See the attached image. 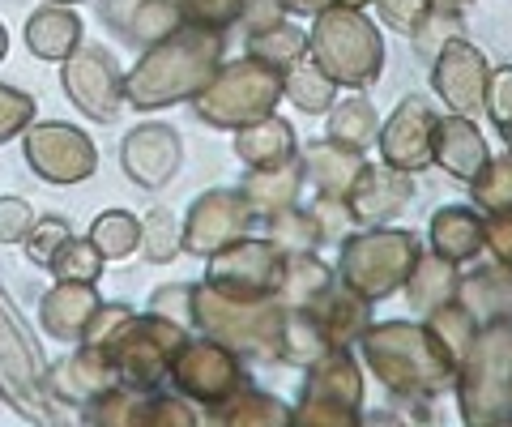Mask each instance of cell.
<instances>
[{"instance_id": "7", "label": "cell", "mask_w": 512, "mask_h": 427, "mask_svg": "<svg viewBox=\"0 0 512 427\" xmlns=\"http://www.w3.org/2000/svg\"><path fill=\"white\" fill-rule=\"evenodd\" d=\"M316 60L325 77L363 86L380 65V39L359 13H329L316 26Z\"/></svg>"}, {"instance_id": "35", "label": "cell", "mask_w": 512, "mask_h": 427, "mask_svg": "<svg viewBox=\"0 0 512 427\" xmlns=\"http://www.w3.org/2000/svg\"><path fill=\"white\" fill-rule=\"evenodd\" d=\"M384 18L397 30H414L419 18H427V0H384Z\"/></svg>"}, {"instance_id": "31", "label": "cell", "mask_w": 512, "mask_h": 427, "mask_svg": "<svg viewBox=\"0 0 512 427\" xmlns=\"http://www.w3.org/2000/svg\"><path fill=\"white\" fill-rule=\"evenodd\" d=\"M30 223H35V210L26 197H0V244H22Z\"/></svg>"}, {"instance_id": "22", "label": "cell", "mask_w": 512, "mask_h": 427, "mask_svg": "<svg viewBox=\"0 0 512 427\" xmlns=\"http://www.w3.org/2000/svg\"><path fill=\"white\" fill-rule=\"evenodd\" d=\"M248 52L252 60H261L269 69H291L303 56V35L291 30V22H265L261 30H252Z\"/></svg>"}, {"instance_id": "25", "label": "cell", "mask_w": 512, "mask_h": 427, "mask_svg": "<svg viewBox=\"0 0 512 427\" xmlns=\"http://www.w3.org/2000/svg\"><path fill=\"white\" fill-rule=\"evenodd\" d=\"M73 235V227H69V218L64 214H43V218H35L30 223V231H26V240H22V248H26V257L35 261V265H52V257L60 252V244Z\"/></svg>"}, {"instance_id": "21", "label": "cell", "mask_w": 512, "mask_h": 427, "mask_svg": "<svg viewBox=\"0 0 512 427\" xmlns=\"http://www.w3.org/2000/svg\"><path fill=\"white\" fill-rule=\"evenodd\" d=\"M90 244L103 252V261H120V257H133L141 248V223L128 210H107L94 218L90 227Z\"/></svg>"}, {"instance_id": "23", "label": "cell", "mask_w": 512, "mask_h": 427, "mask_svg": "<svg viewBox=\"0 0 512 427\" xmlns=\"http://www.w3.org/2000/svg\"><path fill=\"white\" fill-rule=\"evenodd\" d=\"M47 270H52L56 278H64V282H99V274H103V252L90 244V235H86V240L69 235Z\"/></svg>"}, {"instance_id": "38", "label": "cell", "mask_w": 512, "mask_h": 427, "mask_svg": "<svg viewBox=\"0 0 512 427\" xmlns=\"http://www.w3.org/2000/svg\"><path fill=\"white\" fill-rule=\"evenodd\" d=\"M5 52H9V30L0 26V60H5Z\"/></svg>"}, {"instance_id": "20", "label": "cell", "mask_w": 512, "mask_h": 427, "mask_svg": "<svg viewBox=\"0 0 512 427\" xmlns=\"http://www.w3.org/2000/svg\"><path fill=\"white\" fill-rule=\"evenodd\" d=\"M431 244H436L444 261H466L478 252V244H483V227H478V218L470 210H440Z\"/></svg>"}, {"instance_id": "37", "label": "cell", "mask_w": 512, "mask_h": 427, "mask_svg": "<svg viewBox=\"0 0 512 427\" xmlns=\"http://www.w3.org/2000/svg\"><path fill=\"white\" fill-rule=\"evenodd\" d=\"M427 5H440V9H457V5H466V0H427Z\"/></svg>"}, {"instance_id": "18", "label": "cell", "mask_w": 512, "mask_h": 427, "mask_svg": "<svg viewBox=\"0 0 512 427\" xmlns=\"http://www.w3.org/2000/svg\"><path fill=\"white\" fill-rule=\"evenodd\" d=\"M235 150H239V158H244V163H252L256 171H269V167H282L286 158H291L295 137H291V129H286L282 120L261 116V120H252V124H244V129H239Z\"/></svg>"}, {"instance_id": "6", "label": "cell", "mask_w": 512, "mask_h": 427, "mask_svg": "<svg viewBox=\"0 0 512 427\" xmlns=\"http://www.w3.org/2000/svg\"><path fill=\"white\" fill-rule=\"evenodd\" d=\"M286 282V261L274 244L256 240H231L210 252L205 287L222 291L227 299H265Z\"/></svg>"}, {"instance_id": "40", "label": "cell", "mask_w": 512, "mask_h": 427, "mask_svg": "<svg viewBox=\"0 0 512 427\" xmlns=\"http://www.w3.org/2000/svg\"><path fill=\"white\" fill-rule=\"evenodd\" d=\"M346 5H363V0H346Z\"/></svg>"}, {"instance_id": "16", "label": "cell", "mask_w": 512, "mask_h": 427, "mask_svg": "<svg viewBox=\"0 0 512 427\" xmlns=\"http://www.w3.org/2000/svg\"><path fill=\"white\" fill-rule=\"evenodd\" d=\"M431 158L453 171V176H478V167H487V146L470 120H444L431 133Z\"/></svg>"}, {"instance_id": "5", "label": "cell", "mask_w": 512, "mask_h": 427, "mask_svg": "<svg viewBox=\"0 0 512 427\" xmlns=\"http://www.w3.org/2000/svg\"><path fill=\"white\" fill-rule=\"evenodd\" d=\"M60 86L69 94V103L82 112L86 120L111 124L120 116L124 103V73L116 65V56L99 43H77L69 56L60 60Z\"/></svg>"}, {"instance_id": "2", "label": "cell", "mask_w": 512, "mask_h": 427, "mask_svg": "<svg viewBox=\"0 0 512 427\" xmlns=\"http://www.w3.org/2000/svg\"><path fill=\"white\" fill-rule=\"evenodd\" d=\"M278 77L269 73L261 60H239V65H222L210 82L192 94V112L214 129H244V124L269 116L278 103Z\"/></svg>"}, {"instance_id": "9", "label": "cell", "mask_w": 512, "mask_h": 427, "mask_svg": "<svg viewBox=\"0 0 512 427\" xmlns=\"http://www.w3.org/2000/svg\"><path fill=\"white\" fill-rule=\"evenodd\" d=\"M248 218H252V205L244 193H205L192 201L188 218L180 223V252H192V257H210L222 244L239 240L248 231Z\"/></svg>"}, {"instance_id": "34", "label": "cell", "mask_w": 512, "mask_h": 427, "mask_svg": "<svg viewBox=\"0 0 512 427\" xmlns=\"http://www.w3.org/2000/svg\"><path fill=\"white\" fill-rule=\"evenodd\" d=\"M487 107H491V116L500 120V129L512 137V69H500L491 77V99H487Z\"/></svg>"}, {"instance_id": "29", "label": "cell", "mask_w": 512, "mask_h": 427, "mask_svg": "<svg viewBox=\"0 0 512 427\" xmlns=\"http://www.w3.org/2000/svg\"><path fill=\"white\" fill-rule=\"evenodd\" d=\"M150 312L167 316V321L192 329V287L188 282H171V287H158L150 299Z\"/></svg>"}, {"instance_id": "24", "label": "cell", "mask_w": 512, "mask_h": 427, "mask_svg": "<svg viewBox=\"0 0 512 427\" xmlns=\"http://www.w3.org/2000/svg\"><path fill=\"white\" fill-rule=\"evenodd\" d=\"M141 248H146V257L154 265H167L180 257V223H175V214L171 210H150L146 214V223H141Z\"/></svg>"}, {"instance_id": "10", "label": "cell", "mask_w": 512, "mask_h": 427, "mask_svg": "<svg viewBox=\"0 0 512 427\" xmlns=\"http://www.w3.org/2000/svg\"><path fill=\"white\" fill-rule=\"evenodd\" d=\"M180 133L171 124H137L120 146V167L137 188H163L180 171Z\"/></svg>"}, {"instance_id": "8", "label": "cell", "mask_w": 512, "mask_h": 427, "mask_svg": "<svg viewBox=\"0 0 512 427\" xmlns=\"http://www.w3.org/2000/svg\"><path fill=\"white\" fill-rule=\"evenodd\" d=\"M167 376L184 398L205 402V406H222L239 389V381H244V372H239V363H235V351L214 342V338L184 342L180 351H175Z\"/></svg>"}, {"instance_id": "11", "label": "cell", "mask_w": 512, "mask_h": 427, "mask_svg": "<svg viewBox=\"0 0 512 427\" xmlns=\"http://www.w3.org/2000/svg\"><path fill=\"white\" fill-rule=\"evenodd\" d=\"M414 240L410 235H367L346 248V278L363 295H384L397 278L406 274Z\"/></svg>"}, {"instance_id": "36", "label": "cell", "mask_w": 512, "mask_h": 427, "mask_svg": "<svg viewBox=\"0 0 512 427\" xmlns=\"http://www.w3.org/2000/svg\"><path fill=\"white\" fill-rule=\"evenodd\" d=\"M282 5H286V9H320L325 0H282Z\"/></svg>"}, {"instance_id": "15", "label": "cell", "mask_w": 512, "mask_h": 427, "mask_svg": "<svg viewBox=\"0 0 512 427\" xmlns=\"http://www.w3.org/2000/svg\"><path fill=\"white\" fill-rule=\"evenodd\" d=\"M22 39H26L30 56L64 60L77 43H82V18H77L69 5H52V0H43V5L26 18V35Z\"/></svg>"}, {"instance_id": "4", "label": "cell", "mask_w": 512, "mask_h": 427, "mask_svg": "<svg viewBox=\"0 0 512 427\" xmlns=\"http://www.w3.org/2000/svg\"><path fill=\"white\" fill-rule=\"evenodd\" d=\"M22 154L26 167L56 188L82 184L99 167V146L86 137V129L64 120H30L22 129Z\"/></svg>"}, {"instance_id": "14", "label": "cell", "mask_w": 512, "mask_h": 427, "mask_svg": "<svg viewBox=\"0 0 512 427\" xmlns=\"http://www.w3.org/2000/svg\"><path fill=\"white\" fill-rule=\"evenodd\" d=\"M431 133H436V116L427 112V103L406 99L402 112L384 129V158H389V167H423L431 158Z\"/></svg>"}, {"instance_id": "28", "label": "cell", "mask_w": 512, "mask_h": 427, "mask_svg": "<svg viewBox=\"0 0 512 427\" xmlns=\"http://www.w3.org/2000/svg\"><path fill=\"white\" fill-rule=\"evenodd\" d=\"M372 107H367V103H342L338 107V116H333V129H329V137L333 141H342V146L346 150H359L363 146V141L367 137H372Z\"/></svg>"}, {"instance_id": "12", "label": "cell", "mask_w": 512, "mask_h": 427, "mask_svg": "<svg viewBox=\"0 0 512 427\" xmlns=\"http://www.w3.org/2000/svg\"><path fill=\"white\" fill-rule=\"evenodd\" d=\"M99 304L103 299H99V291H94V282H64V278H56V287L39 299V325L56 342H82L90 316H94Z\"/></svg>"}, {"instance_id": "19", "label": "cell", "mask_w": 512, "mask_h": 427, "mask_svg": "<svg viewBox=\"0 0 512 427\" xmlns=\"http://www.w3.org/2000/svg\"><path fill=\"white\" fill-rule=\"evenodd\" d=\"M82 415L90 423H146L150 419V389H133V385H111L103 393H94V398L82 406Z\"/></svg>"}, {"instance_id": "26", "label": "cell", "mask_w": 512, "mask_h": 427, "mask_svg": "<svg viewBox=\"0 0 512 427\" xmlns=\"http://www.w3.org/2000/svg\"><path fill=\"white\" fill-rule=\"evenodd\" d=\"M175 9H180V22L188 26L227 30L244 13V0H175Z\"/></svg>"}, {"instance_id": "17", "label": "cell", "mask_w": 512, "mask_h": 427, "mask_svg": "<svg viewBox=\"0 0 512 427\" xmlns=\"http://www.w3.org/2000/svg\"><path fill=\"white\" fill-rule=\"evenodd\" d=\"M478 77H483V60L470 43H448L444 47V60L436 69V82H440V94L461 112H474L478 107Z\"/></svg>"}, {"instance_id": "39", "label": "cell", "mask_w": 512, "mask_h": 427, "mask_svg": "<svg viewBox=\"0 0 512 427\" xmlns=\"http://www.w3.org/2000/svg\"><path fill=\"white\" fill-rule=\"evenodd\" d=\"M52 5H86V0H52Z\"/></svg>"}, {"instance_id": "3", "label": "cell", "mask_w": 512, "mask_h": 427, "mask_svg": "<svg viewBox=\"0 0 512 427\" xmlns=\"http://www.w3.org/2000/svg\"><path fill=\"white\" fill-rule=\"evenodd\" d=\"M188 342V329L167 321V316H128V325L120 329L116 338H111L103 351L111 359V368H116V381L120 385H133V389H150L158 393V385L167 381L171 372V359L175 351Z\"/></svg>"}, {"instance_id": "13", "label": "cell", "mask_w": 512, "mask_h": 427, "mask_svg": "<svg viewBox=\"0 0 512 427\" xmlns=\"http://www.w3.org/2000/svg\"><path fill=\"white\" fill-rule=\"evenodd\" d=\"M47 381H52V393H56V398H64V402H82V406H86L94 393H103V389L116 385V368H111V359H107L103 346L82 342L69 359H60V363H56Z\"/></svg>"}, {"instance_id": "33", "label": "cell", "mask_w": 512, "mask_h": 427, "mask_svg": "<svg viewBox=\"0 0 512 427\" xmlns=\"http://www.w3.org/2000/svg\"><path fill=\"white\" fill-rule=\"evenodd\" d=\"M146 423H197V410L188 406V398L180 393V398H175V393H163V398H150V419Z\"/></svg>"}, {"instance_id": "27", "label": "cell", "mask_w": 512, "mask_h": 427, "mask_svg": "<svg viewBox=\"0 0 512 427\" xmlns=\"http://www.w3.org/2000/svg\"><path fill=\"white\" fill-rule=\"evenodd\" d=\"M35 120V99L26 90L0 82V146L13 137H22V129Z\"/></svg>"}, {"instance_id": "30", "label": "cell", "mask_w": 512, "mask_h": 427, "mask_svg": "<svg viewBox=\"0 0 512 427\" xmlns=\"http://www.w3.org/2000/svg\"><path fill=\"white\" fill-rule=\"evenodd\" d=\"M128 316H133V308H128V304H99V308H94V316H90V325H86L82 342H90V346H107V342L128 325Z\"/></svg>"}, {"instance_id": "32", "label": "cell", "mask_w": 512, "mask_h": 427, "mask_svg": "<svg viewBox=\"0 0 512 427\" xmlns=\"http://www.w3.org/2000/svg\"><path fill=\"white\" fill-rule=\"evenodd\" d=\"M286 90H291L295 99H299L303 107H308V112H320V107H325V103L333 99V86H329V77H325V73H308V69L286 77Z\"/></svg>"}, {"instance_id": "1", "label": "cell", "mask_w": 512, "mask_h": 427, "mask_svg": "<svg viewBox=\"0 0 512 427\" xmlns=\"http://www.w3.org/2000/svg\"><path fill=\"white\" fill-rule=\"evenodd\" d=\"M218 69H222V30L180 22L171 35L150 43L137 65L124 73V103H133L137 112H158V107L184 103Z\"/></svg>"}]
</instances>
